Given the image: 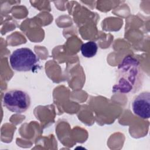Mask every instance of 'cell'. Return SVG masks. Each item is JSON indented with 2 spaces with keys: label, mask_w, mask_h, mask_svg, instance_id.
<instances>
[{
  "label": "cell",
  "mask_w": 150,
  "mask_h": 150,
  "mask_svg": "<svg viewBox=\"0 0 150 150\" xmlns=\"http://www.w3.org/2000/svg\"><path fill=\"white\" fill-rule=\"evenodd\" d=\"M3 104L10 111L21 114L30 107V98L29 94L21 90H11L3 97Z\"/></svg>",
  "instance_id": "obj_2"
},
{
  "label": "cell",
  "mask_w": 150,
  "mask_h": 150,
  "mask_svg": "<svg viewBox=\"0 0 150 150\" xmlns=\"http://www.w3.org/2000/svg\"><path fill=\"white\" fill-rule=\"evenodd\" d=\"M38 61L36 55L27 47L17 49L13 52L9 58L11 67L17 71H30Z\"/></svg>",
  "instance_id": "obj_1"
},
{
  "label": "cell",
  "mask_w": 150,
  "mask_h": 150,
  "mask_svg": "<svg viewBox=\"0 0 150 150\" xmlns=\"http://www.w3.org/2000/svg\"><path fill=\"white\" fill-rule=\"evenodd\" d=\"M132 110L138 117L148 119L150 117V93L144 91L136 96L132 101Z\"/></svg>",
  "instance_id": "obj_4"
},
{
  "label": "cell",
  "mask_w": 150,
  "mask_h": 150,
  "mask_svg": "<svg viewBox=\"0 0 150 150\" xmlns=\"http://www.w3.org/2000/svg\"><path fill=\"white\" fill-rule=\"evenodd\" d=\"M121 77L119 79L120 81L117 87L116 90L119 88V91L122 93H128L134 88V85L138 82V79L141 78L142 74L138 66V63L135 59H132L129 75H127L123 71L120 70Z\"/></svg>",
  "instance_id": "obj_3"
},
{
  "label": "cell",
  "mask_w": 150,
  "mask_h": 150,
  "mask_svg": "<svg viewBox=\"0 0 150 150\" xmlns=\"http://www.w3.org/2000/svg\"><path fill=\"white\" fill-rule=\"evenodd\" d=\"M82 55L87 58L94 57L98 50L97 43L94 41H88L83 43L80 48Z\"/></svg>",
  "instance_id": "obj_5"
}]
</instances>
